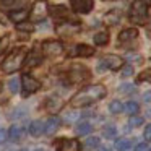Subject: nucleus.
Returning <instances> with one entry per match:
<instances>
[{
  "instance_id": "nucleus-9",
  "label": "nucleus",
  "mask_w": 151,
  "mask_h": 151,
  "mask_svg": "<svg viewBox=\"0 0 151 151\" xmlns=\"http://www.w3.org/2000/svg\"><path fill=\"white\" fill-rule=\"evenodd\" d=\"M42 52L47 57H57L63 54V44L60 41H44L42 42Z\"/></svg>"
},
{
  "instance_id": "nucleus-42",
  "label": "nucleus",
  "mask_w": 151,
  "mask_h": 151,
  "mask_svg": "<svg viewBox=\"0 0 151 151\" xmlns=\"http://www.w3.org/2000/svg\"><path fill=\"white\" fill-rule=\"evenodd\" d=\"M99 151H112V150H111V148H107V146H102Z\"/></svg>"
},
{
  "instance_id": "nucleus-6",
  "label": "nucleus",
  "mask_w": 151,
  "mask_h": 151,
  "mask_svg": "<svg viewBox=\"0 0 151 151\" xmlns=\"http://www.w3.org/2000/svg\"><path fill=\"white\" fill-rule=\"evenodd\" d=\"M49 15V5H47L46 0H37L34 2L33 7H31V12H29V18L33 21H44Z\"/></svg>"
},
{
  "instance_id": "nucleus-22",
  "label": "nucleus",
  "mask_w": 151,
  "mask_h": 151,
  "mask_svg": "<svg viewBox=\"0 0 151 151\" xmlns=\"http://www.w3.org/2000/svg\"><path fill=\"white\" fill-rule=\"evenodd\" d=\"M93 41H94L96 46H106V44L109 42V33L107 31H99V33L94 34Z\"/></svg>"
},
{
  "instance_id": "nucleus-5",
  "label": "nucleus",
  "mask_w": 151,
  "mask_h": 151,
  "mask_svg": "<svg viewBox=\"0 0 151 151\" xmlns=\"http://www.w3.org/2000/svg\"><path fill=\"white\" fill-rule=\"evenodd\" d=\"M122 65H124V59H122V57L114 55V54H107V55H104L99 60L98 70L99 72H104V70H112V72H115V70H120Z\"/></svg>"
},
{
  "instance_id": "nucleus-33",
  "label": "nucleus",
  "mask_w": 151,
  "mask_h": 151,
  "mask_svg": "<svg viewBox=\"0 0 151 151\" xmlns=\"http://www.w3.org/2000/svg\"><path fill=\"white\" fill-rule=\"evenodd\" d=\"M143 117H138L137 114L135 115H132L130 117V120H128V125H130V127H140V125H143Z\"/></svg>"
},
{
  "instance_id": "nucleus-17",
  "label": "nucleus",
  "mask_w": 151,
  "mask_h": 151,
  "mask_svg": "<svg viewBox=\"0 0 151 151\" xmlns=\"http://www.w3.org/2000/svg\"><path fill=\"white\" fill-rule=\"evenodd\" d=\"M28 17H29V12H28L26 8H17V10H12L10 15H8V18H10L12 21H15V23H21V21H24Z\"/></svg>"
},
{
  "instance_id": "nucleus-32",
  "label": "nucleus",
  "mask_w": 151,
  "mask_h": 151,
  "mask_svg": "<svg viewBox=\"0 0 151 151\" xmlns=\"http://www.w3.org/2000/svg\"><path fill=\"white\" fill-rule=\"evenodd\" d=\"M8 89H10L12 94L18 93V89H20V80H18V78H12L10 81H8Z\"/></svg>"
},
{
  "instance_id": "nucleus-16",
  "label": "nucleus",
  "mask_w": 151,
  "mask_h": 151,
  "mask_svg": "<svg viewBox=\"0 0 151 151\" xmlns=\"http://www.w3.org/2000/svg\"><path fill=\"white\" fill-rule=\"evenodd\" d=\"M63 106V101L59 98V96H50V98L46 99V109L49 112H59Z\"/></svg>"
},
{
  "instance_id": "nucleus-24",
  "label": "nucleus",
  "mask_w": 151,
  "mask_h": 151,
  "mask_svg": "<svg viewBox=\"0 0 151 151\" xmlns=\"http://www.w3.org/2000/svg\"><path fill=\"white\" fill-rule=\"evenodd\" d=\"M115 150L117 151H132V141L127 138H120L115 141Z\"/></svg>"
},
{
  "instance_id": "nucleus-28",
  "label": "nucleus",
  "mask_w": 151,
  "mask_h": 151,
  "mask_svg": "<svg viewBox=\"0 0 151 151\" xmlns=\"http://www.w3.org/2000/svg\"><path fill=\"white\" fill-rule=\"evenodd\" d=\"M115 133H117V128H115V125H106V127L102 128V135H104L106 138H114Z\"/></svg>"
},
{
  "instance_id": "nucleus-43",
  "label": "nucleus",
  "mask_w": 151,
  "mask_h": 151,
  "mask_svg": "<svg viewBox=\"0 0 151 151\" xmlns=\"http://www.w3.org/2000/svg\"><path fill=\"white\" fill-rule=\"evenodd\" d=\"M141 2H145V4L148 5V7H150V5H151V0H141Z\"/></svg>"
},
{
  "instance_id": "nucleus-12",
  "label": "nucleus",
  "mask_w": 151,
  "mask_h": 151,
  "mask_svg": "<svg viewBox=\"0 0 151 151\" xmlns=\"http://www.w3.org/2000/svg\"><path fill=\"white\" fill-rule=\"evenodd\" d=\"M60 125H62L60 117H57V115H50V117L44 122V133L50 137V135H54L57 130H59Z\"/></svg>"
},
{
  "instance_id": "nucleus-29",
  "label": "nucleus",
  "mask_w": 151,
  "mask_h": 151,
  "mask_svg": "<svg viewBox=\"0 0 151 151\" xmlns=\"http://www.w3.org/2000/svg\"><path fill=\"white\" fill-rule=\"evenodd\" d=\"M18 31H24V33H33L34 31V24L33 23H26V21H21V23H17Z\"/></svg>"
},
{
  "instance_id": "nucleus-2",
  "label": "nucleus",
  "mask_w": 151,
  "mask_h": 151,
  "mask_svg": "<svg viewBox=\"0 0 151 151\" xmlns=\"http://www.w3.org/2000/svg\"><path fill=\"white\" fill-rule=\"evenodd\" d=\"M24 57H26V50L24 47H15L10 54L7 55V59L2 62V70L5 73H15L23 67Z\"/></svg>"
},
{
  "instance_id": "nucleus-31",
  "label": "nucleus",
  "mask_w": 151,
  "mask_h": 151,
  "mask_svg": "<svg viewBox=\"0 0 151 151\" xmlns=\"http://www.w3.org/2000/svg\"><path fill=\"white\" fill-rule=\"evenodd\" d=\"M137 81H138V83H141V81H148V83H151V68H146L145 72H141L140 75H138Z\"/></svg>"
},
{
  "instance_id": "nucleus-19",
  "label": "nucleus",
  "mask_w": 151,
  "mask_h": 151,
  "mask_svg": "<svg viewBox=\"0 0 151 151\" xmlns=\"http://www.w3.org/2000/svg\"><path fill=\"white\" fill-rule=\"evenodd\" d=\"M104 21H106V24H109V26H115V24H119V21H120V12L119 10L107 12V13L104 15Z\"/></svg>"
},
{
  "instance_id": "nucleus-25",
  "label": "nucleus",
  "mask_w": 151,
  "mask_h": 151,
  "mask_svg": "<svg viewBox=\"0 0 151 151\" xmlns=\"http://www.w3.org/2000/svg\"><path fill=\"white\" fill-rule=\"evenodd\" d=\"M2 4L5 5V7H10V8H24L23 5L26 4V0H2Z\"/></svg>"
},
{
  "instance_id": "nucleus-13",
  "label": "nucleus",
  "mask_w": 151,
  "mask_h": 151,
  "mask_svg": "<svg viewBox=\"0 0 151 151\" xmlns=\"http://www.w3.org/2000/svg\"><path fill=\"white\" fill-rule=\"evenodd\" d=\"M94 47L88 46V44H76L72 49V55L73 57H91L94 55Z\"/></svg>"
},
{
  "instance_id": "nucleus-11",
  "label": "nucleus",
  "mask_w": 151,
  "mask_h": 151,
  "mask_svg": "<svg viewBox=\"0 0 151 151\" xmlns=\"http://www.w3.org/2000/svg\"><path fill=\"white\" fill-rule=\"evenodd\" d=\"M70 5H72L73 12L86 15L94 8V0H70Z\"/></svg>"
},
{
  "instance_id": "nucleus-45",
  "label": "nucleus",
  "mask_w": 151,
  "mask_h": 151,
  "mask_svg": "<svg viewBox=\"0 0 151 151\" xmlns=\"http://www.w3.org/2000/svg\"><path fill=\"white\" fill-rule=\"evenodd\" d=\"M104 2H114V0H104Z\"/></svg>"
},
{
  "instance_id": "nucleus-4",
  "label": "nucleus",
  "mask_w": 151,
  "mask_h": 151,
  "mask_svg": "<svg viewBox=\"0 0 151 151\" xmlns=\"http://www.w3.org/2000/svg\"><path fill=\"white\" fill-rule=\"evenodd\" d=\"M89 78H91V72L81 63L72 65L70 70L67 72V80H68L70 85H80V83L88 81Z\"/></svg>"
},
{
  "instance_id": "nucleus-40",
  "label": "nucleus",
  "mask_w": 151,
  "mask_h": 151,
  "mask_svg": "<svg viewBox=\"0 0 151 151\" xmlns=\"http://www.w3.org/2000/svg\"><path fill=\"white\" fill-rule=\"evenodd\" d=\"M143 101L145 102H151V91H146L143 94Z\"/></svg>"
},
{
  "instance_id": "nucleus-37",
  "label": "nucleus",
  "mask_w": 151,
  "mask_h": 151,
  "mask_svg": "<svg viewBox=\"0 0 151 151\" xmlns=\"http://www.w3.org/2000/svg\"><path fill=\"white\" fill-rule=\"evenodd\" d=\"M133 151H151V148L148 146L146 143H138L137 146H135V150Z\"/></svg>"
},
{
  "instance_id": "nucleus-26",
  "label": "nucleus",
  "mask_w": 151,
  "mask_h": 151,
  "mask_svg": "<svg viewBox=\"0 0 151 151\" xmlns=\"http://www.w3.org/2000/svg\"><path fill=\"white\" fill-rule=\"evenodd\" d=\"M124 109L127 111V114H130V115H135L138 111H140V106H138V102H135V101H128L127 104L124 106Z\"/></svg>"
},
{
  "instance_id": "nucleus-30",
  "label": "nucleus",
  "mask_w": 151,
  "mask_h": 151,
  "mask_svg": "<svg viewBox=\"0 0 151 151\" xmlns=\"http://www.w3.org/2000/svg\"><path fill=\"white\" fill-rule=\"evenodd\" d=\"M99 143H101V138L99 137H89V138H86L85 146L86 148H98Z\"/></svg>"
},
{
  "instance_id": "nucleus-10",
  "label": "nucleus",
  "mask_w": 151,
  "mask_h": 151,
  "mask_svg": "<svg viewBox=\"0 0 151 151\" xmlns=\"http://www.w3.org/2000/svg\"><path fill=\"white\" fill-rule=\"evenodd\" d=\"M55 31L59 36H72V34H76L80 31V24L75 21H63V23L55 26Z\"/></svg>"
},
{
  "instance_id": "nucleus-23",
  "label": "nucleus",
  "mask_w": 151,
  "mask_h": 151,
  "mask_svg": "<svg viewBox=\"0 0 151 151\" xmlns=\"http://www.w3.org/2000/svg\"><path fill=\"white\" fill-rule=\"evenodd\" d=\"M93 130V125L89 122H80L75 127V133L76 135H89V132Z\"/></svg>"
},
{
  "instance_id": "nucleus-36",
  "label": "nucleus",
  "mask_w": 151,
  "mask_h": 151,
  "mask_svg": "<svg viewBox=\"0 0 151 151\" xmlns=\"http://www.w3.org/2000/svg\"><path fill=\"white\" fill-rule=\"evenodd\" d=\"M143 137H145V140H146V141H151V124H150V125H146V127H145Z\"/></svg>"
},
{
  "instance_id": "nucleus-38",
  "label": "nucleus",
  "mask_w": 151,
  "mask_h": 151,
  "mask_svg": "<svg viewBox=\"0 0 151 151\" xmlns=\"http://www.w3.org/2000/svg\"><path fill=\"white\" fill-rule=\"evenodd\" d=\"M7 138H8V132L5 130V128H0V145L5 143V141H7Z\"/></svg>"
},
{
  "instance_id": "nucleus-44",
  "label": "nucleus",
  "mask_w": 151,
  "mask_h": 151,
  "mask_svg": "<svg viewBox=\"0 0 151 151\" xmlns=\"http://www.w3.org/2000/svg\"><path fill=\"white\" fill-rule=\"evenodd\" d=\"M34 151H46V150H42V148H37V150H34Z\"/></svg>"
},
{
  "instance_id": "nucleus-20",
  "label": "nucleus",
  "mask_w": 151,
  "mask_h": 151,
  "mask_svg": "<svg viewBox=\"0 0 151 151\" xmlns=\"http://www.w3.org/2000/svg\"><path fill=\"white\" fill-rule=\"evenodd\" d=\"M42 133H44V122L42 120L31 122V125H29V135L31 137L37 138V137H41Z\"/></svg>"
},
{
  "instance_id": "nucleus-34",
  "label": "nucleus",
  "mask_w": 151,
  "mask_h": 151,
  "mask_svg": "<svg viewBox=\"0 0 151 151\" xmlns=\"http://www.w3.org/2000/svg\"><path fill=\"white\" fill-rule=\"evenodd\" d=\"M133 91H135L133 85H127V83H124V85L119 86V93H124V94H128V93H133Z\"/></svg>"
},
{
  "instance_id": "nucleus-39",
  "label": "nucleus",
  "mask_w": 151,
  "mask_h": 151,
  "mask_svg": "<svg viewBox=\"0 0 151 151\" xmlns=\"http://www.w3.org/2000/svg\"><path fill=\"white\" fill-rule=\"evenodd\" d=\"M7 44H8L7 39H2V41H0V55H2V54H4V50L7 49Z\"/></svg>"
},
{
  "instance_id": "nucleus-18",
  "label": "nucleus",
  "mask_w": 151,
  "mask_h": 151,
  "mask_svg": "<svg viewBox=\"0 0 151 151\" xmlns=\"http://www.w3.org/2000/svg\"><path fill=\"white\" fill-rule=\"evenodd\" d=\"M49 13L52 15L55 20H63V18L68 17V10H67L63 5H54L49 8Z\"/></svg>"
},
{
  "instance_id": "nucleus-1",
  "label": "nucleus",
  "mask_w": 151,
  "mask_h": 151,
  "mask_svg": "<svg viewBox=\"0 0 151 151\" xmlns=\"http://www.w3.org/2000/svg\"><path fill=\"white\" fill-rule=\"evenodd\" d=\"M106 94H107L106 86H102V85H91V86H86V88L80 89V91L72 98L70 104H72V107H76V109L88 107V106L94 104L96 101H99V99H104Z\"/></svg>"
},
{
  "instance_id": "nucleus-35",
  "label": "nucleus",
  "mask_w": 151,
  "mask_h": 151,
  "mask_svg": "<svg viewBox=\"0 0 151 151\" xmlns=\"http://www.w3.org/2000/svg\"><path fill=\"white\" fill-rule=\"evenodd\" d=\"M120 75L124 76V78H127V76H132L133 75V67L132 65H122V72H120Z\"/></svg>"
},
{
  "instance_id": "nucleus-47",
  "label": "nucleus",
  "mask_w": 151,
  "mask_h": 151,
  "mask_svg": "<svg viewBox=\"0 0 151 151\" xmlns=\"http://www.w3.org/2000/svg\"><path fill=\"white\" fill-rule=\"evenodd\" d=\"M20 151H26V150H20Z\"/></svg>"
},
{
  "instance_id": "nucleus-27",
  "label": "nucleus",
  "mask_w": 151,
  "mask_h": 151,
  "mask_svg": "<svg viewBox=\"0 0 151 151\" xmlns=\"http://www.w3.org/2000/svg\"><path fill=\"white\" fill-rule=\"evenodd\" d=\"M109 111H111L112 114H120V112L124 111V104H122L120 101H112L111 104H109Z\"/></svg>"
},
{
  "instance_id": "nucleus-3",
  "label": "nucleus",
  "mask_w": 151,
  "mask_h": 151,
  "mask_svg": "<svg viewBox=\"0 0 151 151\" xmlns=\"http://www.w3.org/2000/svg\"><path fill=\"white\" fill-rule=\"evenodd\" d=\"M128 18L135 24H145L148 21V5L141 0H135L128 12Z\"/></svg>"
},
{
  "instance_id": "nucleus-14",
  "label": "nucleus",
  "mask_w": 151,
  "mask_h": 151,
  "mask_svg": "<svg viewBox=\"0 0 151 151\" xmlns=\"http://www.w3.org/2000/svg\"><path fill=\"white\" fill-rule=\"evenodd\" d=\"M41 62H42V57H41V54L37 52V49H33L29 54H26L23 65L26 67V68H33V67H37Z\"/></svg>"
},
{
  "instance_id": "nucleus-41",
  "label": "nucleus",
  "mask_w": 151,
  "mask_h": 151,
  "mask_svg": "<svg viewBox=\"0 0 151 151\" xmlns=\"http://www.w3.org/2000/svg\"><path fill=\"white\" fill-rule=\"evenodd\" d=\"M146 33H148V36L151 37V21L148 23V26H146Z\"/></svg>"
},
{
  "instance_id": "nucleus-46",
  "label": "nucleus",
  "mask_w": 151,
  "mask_h": 151,
  "mask_svg": "<svg viewBox=\"0 0 151 151\" xmlns=\"http://www.w3.org/2000/svg\"><path fill=\"white\" fill-rule=\"evenodd\" d=\"M0 93H2V85H0Z\"/></svg>"
},
{
  "instance_id": "nucleus-21",
  "label": "nucleus",
  "mask_w": 151,
  "mask_h": 151,
  "mask_svg": "<svg viewBox=\"0 0 151 151\" xmlns=\"http://www.w3.org/2000/svg\"><path fill=\"white\" fill-rule=\"evenodd\" d=\"M23 133H24V130L20 125H12L10 130H8V138H12V141H20Z\"/></svg>"
},
{
  "instance_id": "nucleus-8",
  "label": "nucleus",
  "mask_w": 151,
  "mask_h": 151,
  "mask_svg": "<svg viewBox=\"0 0 151 151\" xmlns=\"http://www.w3.org/2000/svg\"><path fill=\"white\" fill-rule=\"evenodd\" d=\"M21 86H23V98H26V96L33 94V93H36L37 89L41 88V83L37 81L34 76L28 75V73H24L23 76H21Z\"/></svg>"
},
{
  "instance_id": "nucleus-7",
  "label": "nucleus",
  "mask_w": 151,
  "mask_h": 151,
  "mask_svg": "<svg viewBox=\"0 0 151 151\" xmlns=\"http://www.w3.org/2000/svg\"><path fill=\"white\" fill-rule=\"evenodd\" d=\"M54 148L55 151H81V143L75 138H57Z\"/></svg>"
},
{
  "instance_id": "nucleus-15",
  "label": "nucleus",
  "mask_w": 151,
  "mask_h": 151,
  "mask_svg": "<svg viewBox=\"0 0 151 151\" xmlns=\"http://www.w3.org/2000/svg\"><path fill=\"white\" fill-rule=\"evenodd\" d=\"M138 37V29L135 28H127V29H122L120 34H119V42L120 44H127V42H132Z\"/></svg>"
}]
</instances>
